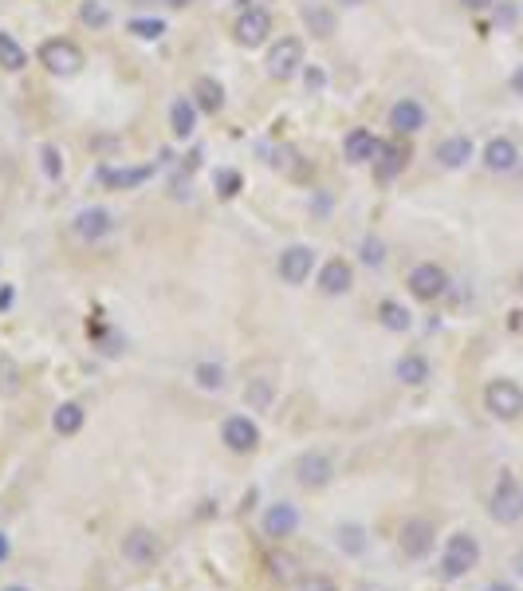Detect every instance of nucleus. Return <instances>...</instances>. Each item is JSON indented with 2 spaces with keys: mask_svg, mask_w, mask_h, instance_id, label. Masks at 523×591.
Masks as SVG:
<instances>
[{
  "mask_svg": "<svg viewBox=\"0 0 523 591\" xmlns=\"http://www.w3.org/2000/svg\"><path fill=\"white\" fill-rule=\"evenodd\" d=\"M271 398H276V386H271V378L256 375V378H248V383H244V402H248V410H268Z\"/></svg>",
  "mask_w": 523,
  "mask_h": 591,
  "instance_id": "obj_28",
  "label": "nucleus"
},
{
  "mask_svg": "<svg viewBox=\"0 0 523 591\" xmlns=\"http://www.w3.org/2000/svg\"><path fill=\"white\" fill-rule=\"evenodd\" d=\"M165 5H173V8H185V5H193V0H165Z\"/></svg>",
  "mask_w": 523,
  "mask_h": 591,
  "instance_id": "obj_44",
  "label": "nucleus"
},
{
  "mask_svg": "<svg viewBox=\"0 0 523 591\" xmlns=\"http://www.w3.org/2000/svg\"><path fill=\"white\" fill-rule=\"evenodd\" d=\"M362 260L370 268H382L386 265V245L378 241V236H366V241H362Z\"/></svg>",
  "mask_w": 523,
  "mask_h": 591,
  "instance_id": "obj_34",
  "label": "nucleus"
},
{
  "mask_svg": "<svg viewBox=\"0 0 523 591\" xmlns=\"http://www.w3.org/2000/svg\"><path fill=\"white\" fill-rule=\"evenodd\" d=\"M20 395V363L0 355V398H12Z\"/></svg>",
  "mask_w": 523,
  "mask_h": 591,
  "instance_id": "obj_31",
  "label": "nucleus"
},
{
  "mask_svg": "<svg viewBox=\"0 0 523 591\" xmlns=\"http://www.w3.org/2000/svg\"><path fill=\"white\" fill-rule=\"evenodd\" d=\"M146 177H153V165H138V170H111V165H103V170H99V182H103V185H111V189L142 185Z\"/></svg>",
  "mask_w": 523,
  "mask_h": 591,
  "instance_id": "obj_24",
  "label": "nucleus"
},
{
  "mask_svg": "<svg viewBox=\"0 0 523 591\" xmlns=\"http://www.w3.org/2000/svg\"><path fill=\"white\" fill-rule=\"evenodd\" d=\"M83 422H87V410H83L79 402H59L55 414H52V430L59 437H75L83 430Z\"/></svg>",
  "mask_w": 523,
  "mask_h": 591,
  "instance_id": "obj_20",
  "label": "nucleus"
},
{
  "mask_svg": "<svg viewBox=\"0 0 523 591\" xmlns=\"http://www.w3.org/2000/svg\"><path fill=\"white\" fill-rule=\"evenodd\" d=\"M484 410L500 422H516L523 414V386L516 378H492V383L484 386Z\"/></svg>",
  "mask_w": 523,
  "mask_h": 591,
  "instance_id": "obj_2",
  "label": "nucleus"
},
{
  "mask_svg": "<svg viewBox=\"0 0 523 591\" xmlns=\"http://www.w3.org/2000/svg\"><path fill=\"white\" fill-rule=\"evenodd\" d=\"M114 229V217H111V209H79L75 213V236L79 241H87V245H94V241H103L106 233Z\"/></svg>",
  "mask_w": 523,
  "mask_h": 591,
  "instance_id": "obj_14",
  "label": "nucleus"
},
{
  "mask_svg": "<svg viewBox=\"0 0 523 591\" xmlns=\"http://www.w3.org/2000/svg\"><path fill=\"white\" fill-rule=\"evenodd\" d=\"M374 177L378 182H394V177L406 170V162H410V150L406 146H398V142H382L378 138V146H374Z\"/></svg>",
  "mask_w": 523,
  "mask_h": 591,
  "instance_id": "obj_12",
  "label": "nucleus"
},
{
  "mask_svg": "<svg viewBox=\"0 0 523 591\" xmlns=\"http://www.w3.org/2000/svg\"><path fill=\"white\" fill-rule=\"evenodd\" d=\"M460 5H465L469 12H484V8H492L496 0H460Z\"/></svg>",
  "mask_w": 523,
  "mask_h": 591,
  "instance_id": "obj_40",
  "label": "nucleus"
},
{
  "mask_svg": "<svg viewBox=\"0 0 523 591\" xmlns=\"http://www.w3.org/2000/svg\"><path fill=\"white\" fill-rule=\"evenodd\" d=\"M516 572H519V576H523V552H519V556H516Z\"/></svg>",
  "mask_w": 523,
  "mask_h": 591,
  "instance_id": "obj_46",
  "label": "nucleus"
},
{
  "mask_svg": "<svg viewBox=\"0 0 523 591\" xmlns=\"http://www.w3.org/2000/svg\"><path fill=\"white\" fill-rule=\"evenodd\" d=\"M79 20L87 24V28H106V24H111V8H106L103 0H83Z\"/></svg>",
  "mask_w": 523,
  "mask_h": 591,
  "instance_id": "obj_32",
  "label": "nucleus"
},
{
  "mask_svg": "<svg viewBox=\"0 0 523 591\" xmlns=\"http://www.w3.org/2000/svg\"><path fill=\"white\" fill-rule=\"evenodd\" d=\"M303 20H307V28H311L315 35H331V32H335V16H331L327 8H307Z\"/></svg>",
  "mask_w": 523,
  "mask_h": 591,
  "instance_id": "obj_33",
  "label": "nucleus"
},
{
  "mask_svg": "<svg viewBox=\"0 0 523 591\" xmlns=\"http://www.w3.org/2000/svg\"><path fill=\"white\" fill-rule=\"evenodd\" d=\"M374 146H378V138L370 135V130H350L347 135V162H354V165H362V162H370L374 158Z\"/></svg>",
  "mask_w": 523,
  "mask_h": 591,
  "instance_id": "obj_27",
  "label": "nucleus"
},
{
  "mask_svg": "<svg viewBox=\"0 0 523 591\" xmlns=\"http://www.w3.org/2000/svg\"><path fill=\"white\" fill-rule=\"evenodd\" d=\"M350 284H354V268H350L342 256L327 260L323 272H319V288H323L327 296H342V292H350Z\"/></svg>",
  "mask_w": 523,
  "mask_h": 591,
  "instance_id": "obj_18",
  "label": "nucleus"
},
{
  "mask_svg": "<svg viewBox=\"0 0 523 591\" xmlns=\"http://www.w3.org/2000/svg\"><path fill=\"white\" fill-rule=\"evenodd\" d=\"M484 165H488L492 174H512L519 165V146L512 138H492L488 146H484Z\"/></svg>",
  "mask_w": 523,
  "mask_h": 591,
  "instance_id": "obj_17",
  "label": "nucleus"
},
{
  "mask_svg": "<svg viewBox=\"0 0 523 591\" xmlns=\"http://www.w3.org/2000/svg\"><path fill=\"white\" fill-rule=\"evenodd\" d=\"M480 540L472 536V532H453V536L445 540V552H441V576L445 579H465L472 567H480Z\"/></svg>",
  "mask_w": 523,
  "mask_h": 591,
  "instance_id": "obj_1",
  "label": "nucleus"
},
{
  "mask_svg": "<svg viewBox=\"0 0 523 591\" xmlns=\"http://www.w3.org/2000/svg\"><path fill=\"white\" fill-rule=\"evenodd\" d=\"M311 268H315V248L291 245V248H283L280 253V276L288 284H303L307 276H311Z\"/></svg>",
  "mask_w": 523,
  "mask_h": 591,
  "instance_id": "obj_13",
  "label": "nucleus"
},
{
  "mask_svg": "<svg viewBox=\"0 0 523 591\" xmlns=\"http://www.w3.org/2000/svg\"><path fill=\"white\" fill-rule=\"evenodd\" d=\"M40 162H44V174L52 177V182H59V174H64V158H59L55 146H44L40 150Z\"/></svg>",
  "mask_w": 523,
  "mask_h": 591,
  "instance_id": "obj_36",
  "label": "nucleus"
},
{
  "mask_svg": "<svg viewBox=\"0 0 523 591\" xmlns=\"http://www.w3.org/2000/svg\"><path fill=\"white\" fill-rule=\"evenodd\" d=\"M40 64L52 71V75H75L83 67V52L71 40H47L40 47Z\"/></svg>",
  "mask_w": 523,
  "mask_h": 591,
  "instance_id": "obj_8",
  "label": "nucleus"
},
{
  "mask_svg": "<svg viewBox=\"0 0 523 591\" xmlns=\"http://www.w3.org/2000/svg\"><path fill=\"white\" fill-rule=\"evenodd\" d=\"M221 442L229 446L232 454H256L260 426L248 418V414H232V418H224V426H221Z\"/></svg>",
  "mask_w": 523,
  "mask_h": 591,
  "instance_id": "obj_7",
  "label": "nucleus"
},
{
  "mask_svg": "<svg viewBox=\"0 0 523 591\" xmlns=\"http://www.w3.org/2000/svg\"><path fill=\"white\" fill-rule=\"evenodd\" d=\"M193 103L201 106V111H209V115H217L221 106H224V87L212 75H201L193 83Z\"/></svg>",
  "mask_w": 523,
  "mask_h": 591,
  "instance_id": "obj_23",
  "label": "nucleus"
},
{
  "mask_svg": "<svg viewBox=\"0 0 523 591\" xmlns=\"http://www.w3.org/2000/svg\"><path fill=\"white\" fill-rule=\"evenodd\" d=\"M268 564H271V576H276V579H283V584H288V579L295 576V572H291V567H295V564L288 560V556H271V560H268Z\"/></svg>",
  "mask_w": 523,
  "mask_h": 591,
  "instance_id": "obj_39",
  "label": "nucleus"
},
{
  "mask_svg": "<svg viewBox=\"0 0 523 591\" xmlns=\"http://www.w3.org/2000/svg\"><path fill=\"white\" fill-rule=\"evenodd\" d=\"M342 5H359V0H342Z\"/></svg>",
  "mask_w": 523,
  "mask_h": 591,
  "instance_id": "obj_47",
  "label": "nucleus"
},
{
  "mask_svg": "<svg viewBox=\"0 0 523 591\" xmlns=\"http://www.w3.org/2000/svg\"><path fill=\"white\" fill-rule=\"evenodd\" d=\"M512 91H516V95H523V64L512 71Z\"/></svg>",
  "mask_w": 523,
  "mask_h": 591,
  "instance_id": "obj_41",
  "label": "nucleus"
},
{
  "mask_svg": "<svg viewBox=\"0 0 523 591\" xmlns=\"http://www.w3.org/2000/svg\"><path fill=\"white\" fill-rule=\"evenodd\" d=\"M260 528H264L268 540H288V536H295V528H300V508L291 501L268 505L264 516H260Z\"/></svg>",
  "mask_w": 523,
  "mask_h": 591,
  "instance_id": "obj_10",
  "label": "nucleus"
},
{
  "mask_svg": "<svg viewBox=\"0 0 523 591\" xmlns=\"http://www.w3.org/2000/svg\"><path fill=\"white\" fill-rule=\"evenodd\" d=\"M170 130L177 138H189L197 130V103L193 99H177L170 106Z\"/></svg>",
  "mask_w": 523,
  "mask_h": 591,
  "instance_id": "obj_25",
  "label": "nucleus"
},
{
  "mask_svg": "<svg viewBox=\"0 0 523 591\" xmlns=\"http://www.w3.org/2000/svg\"><path fill=\"white\" fill-rule=\"evenodd\" d=\"M335 548L342 552V556H362L366 548H370V536H366V528L362 525H339L335 528Z\"/></svg>",
  "mask_w": 523,
  "mask_h": 591,
  "instance_id": "obj_22",
  "label": "nucleus"
},
{
  "mask_svg": "<svg viewBox=\"0 0 523 591\" xmlns=\"http://www.w3.org/2000/svg\"><path fill=\"white\" fill-rule=\"evenodd\" d=\"M469 158H472V138H465V135H453L437 146V162H441L445 170H460V165H469Z\"/></svg>",
  "mask_w": 523,
  "mask_h": 591,
  "instance_id": "obj_21",
  "label": "nucleus"
},
{
  "mask_svg": "<svg viewBox=\"0 0 523 591\" xmlns=\"http://www.w3.org/2000/svg\"><path fill=\"white\" fill-rule=\"evenodd\" d=\"M130 32H134L138 40H162L165 24L162 20H130Z\"/></svg>",
  "mask_w": 523,
  "mask_h": 591,
  "instance_id": "obj_35",
  "label": "nucleus"
},
{
  "mask_svg": "<svg viewBox=\"0 0 523 591\" xmlns=\"http://www.w3.org/2000/svg\"><path fill=\"white\" fill-rule=\"evenodd\" d=\"M300 67H303V44L295 40V35H283V40L268 52V75L271 79H291Z\"/></svg>",
  "mask_w": 523,
  "mask_h": 591,
  "instance_id": "obj_11",
  "label": "nucleus"
},
{
  "mask_svg": "<svg viewBox=\"0 0 523 591\" xmlns=\"http://www.w3.org/2000/svg\"><path fill=\"white\" fill-rule=\"evenodd\" d=\"M193 383L201 390H224V366L221 363H197L193 366Z\"/></svg>",
  "mask_w": 523,
  "mask_h": 591,
  "instance_id": "obj_30",
  "label": "nucleus"
},
{
  "mask_svg": "<svg viewBox=\"0 0 523 591\" xmlns=\"http://www.w3.org/2000/svg\"><path fill=\"white\" fill-rule=\"evenodd\" d=\"M24 64H28V52H24V47L12 40L8 32H0V67H5V71H20Z\"/></svg>",
  "mask_w": 523,
  "mask_h": 591,
  "instance_id": "obj_29",
  "label": "nucleus"
},
{
  "mask_svg": "<svg viewBox=\"0 0 523 591\" xmlns=\"http://www.w3.org/2000/svg\"><path fill=\"white\" fill-rule=\"evenodd\" d=\"M519 292H523V276H519Z\"/></svg>",
  "mask_w": 523,
  "mask_h": 591,
  "instance_id": "obj_48",
  "label": "nucleus"
},
{
  "mask_svg": "<svg viewBox=\"0 0 523 591\" xmlns=\"http://www.w3.org/2000/svg\"><path fill=\"white\" fill-rule=\"evenodd\" d=\"M300 591H339V584L331 576H307L300 579Z\"/></svg>",
  "mask_w": 523,
  "mask_h": 591,
  "instance_id": "obj_38",
  "label": "nucleus"
},
{
  "mask_svg": "<svg viewBox=\"0 0 523 591\" xmlns=\"http://www.w3.org/2000/svg\"><path fill=\"white\" fill-rule=\"evenodd\" d=\"M488 516L496 525H516L523 516V489L516 485V473H500V481H496V489L488 496Z\"/></svg>",
  "mask_w": 523,
  "mask_h": 591,
  "instance_id": "obj_3",
  "label": "nucleus"
},
{
  "mask_svg": "<svg viewBox=\"0 0 523 591\" xmlns=\"http://www.w3.org/2000/svg\"><path fill=\"white\" fill-rule=\"evenodd\" d=\"M484 591H516V587L508 584V579H496V584H488V587H484Z\"/></svg>",
  "mask_w": 523,
  "mask_h": 591,
  "instance_id": "obj_43",
  "label": "nucleus"
},
{
  "mask_svg": "<svg viewBox=\"0 0 523 591\" xmlns=\"http://www.w3.org/2000/svg\"><path fill=\"white\" fill-rule=\"evenodd\" d=\"M295 481L303 485V489H327L331 481H335V461H331L323 449H307V454L295 457Z\"/></svg>",
  "mask_w": 523,
  "mask_h": 591,
  "instance_id": "obj_5",
  "label": "nucleus"
},
{
  "mask_svg": "<svg viewBox=\"0 0 523 591\" xmlns=\"http://www.w3.org/2000/svg\"><path fill=\"white\" fill-rule=\"evenodd\" d=\"M398 544L406 552V560H425L437 548V525L429 516H410L398 532Z\"/></svg>",
  "mask_w": 523,
  "mask_h": 591,
  "instance_id": "obj_4",
  "label": "nucleus"
},
{
  "mask_svg": "<svg viewBox=\"0 0 523 591\" xmlns=\"http://www.w3.org/2000/svg\"><path fill=\"white\" fill-rule=\"evenodd\" d=\"M268 32H271V16L264 8H248L236 20V44H244V47H260L268 40Z\"/></svg>",
  "mask_w": 523,
  "mask_h": 591,
  "instance_id": "obj_15",
  "label": "nucleus"
},
{
  "mask_svg": "<svg viewBox=\"0 0 523 591\" xmlns=\"http://www.w3.org/2000/svg\"><path fill=\"white\" fill-rule=\"evenodd\" d=\"M217 189L224 197H236V194H241V174H236V170H221L217 174Z\"/></svg>",
  "mask_w": 523,
  "mask_h": 591,
  "instance_id": "obj_37",
  "label": "nucleus"
},
{
  "mask_svg": "<svg viewBox=\"0 0 523 591\" xmlns=\"http://www.w3.org/2000/svg\"><path fill=\"white\" fill-rule=\"evenodd\" d=\"M394 375H398V383H406V386H425L429 383V375H433V366H429V359H425L421 351H406L398 359Z\"/></svg>",
  "mask_w": 523,
  "mask_h": 591,
  "instance_id": "obj_19",
  "label": "nucleus"
},
{
  "mask_svg": "<svg viewBox=\"0 0 523 591\" xmlns=\"http://www.w3.org/2000/svg\"><path fill=\"white\" fill-rule=\"evenodd\" d=\"M410 292L418 296V300H425V304L441 300V296L449 292V272L441 265H433V260H425V265H418L410 272Z\"/></svg>",
  "mask_w": 523,
  "mask_h": 591,
  "instance_id": "obj_6",
  "label": "nucleus"
},
{
  "mask_svg": "<svg viewBox=\"0 0 523 591\" xmlns=\"http://www.w3.org/2000/svg\"><path fill=\"white\" fill-rule=\"evenodd\" d=\"M390 126L398 135H418V130H425V106L418 99H398L390 106Z\"/></svg>",
  "mask_w": 523,
  "mask_h": 591,
  "instance_id": "obj_16",
  "label": "nucleus"
},
{
  "mask_svg": "<svg viewBox=\"0 0 523 591\" xmlns=\"http://www.w3.org/2000/svg\"><path fill=\"white\" fill-rule=\"evenodd\" d=\"M0 591H28V587H24V584H8V587H0Z\"/></svg>",
  "mask_w": 523,
  "mask_h": 591,
  "instance_id": "obj_45",
  "label": "nucleus"
},
{
  "mask_svg": "<svg viewBox=\"0 0 523 591\" xmlns=\"http://www.w3.org/2000/svg\"><path fill=\"white\" fill-rule=\"evenodd\" d=\"M378 324H382L386 331H410L413 327V316H410V307L406 304H398V300H382L378 304Z\"/></svg>",
  "mask_w": 523,
  "mask_h": 591,
  "instance_id": "obj_26",
  "label": "nucleus"
},
{
  "mask_svg": "<svg viewBox=\"0 0 523 591\" xmlns=\"http://www.w3.org/2000/svg\"><path fill=\"white\" fill-rule=\"evenodd\" d=\"M162 556V540L150 528H130L123 536V560L134 567H150Z\"/></svg>",
  "mask_w": 523,
  "mask_h": 591,
  "instance_id": "obj_9",
  "label": "nucleus"
},
{
  "mask_svg": "<svg viewBox=\"0 0 523 591\" xmlns=\"http://www.w3.org/2000/svg\"><path fill=\"white\" fill-rule=\"evenodd\" d=\"M8 552H12V544H8V532H0V564L8 560Z\"/></svg>",
  "mask_w": 523,
  "mask_h": 591,
  "instance_id": "obj_42",
  "label": "nucleus"
}]
</instances>
